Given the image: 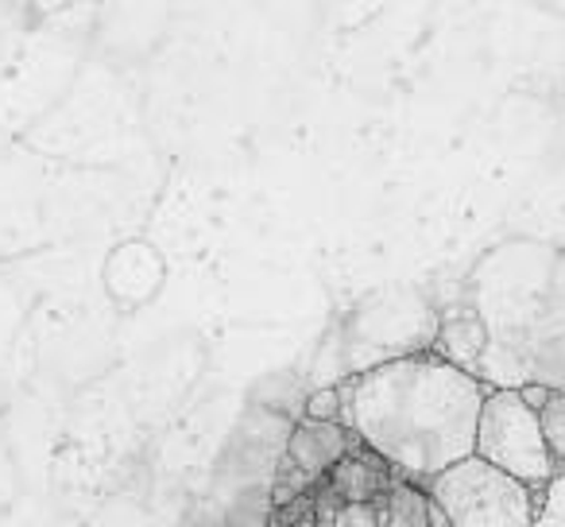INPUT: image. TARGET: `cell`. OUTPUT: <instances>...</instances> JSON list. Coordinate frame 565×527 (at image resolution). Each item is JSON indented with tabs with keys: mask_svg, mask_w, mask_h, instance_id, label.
I'll return each mask as SVG.
<instances>
[{
	"mask_svg": "<svg viewBox=\"0 0 565 527\" xmlns=\"http://www.w3.org/2000/svg\"><path fill=\"white\" fill-rule=\"evenodd\" d=\"M488 388L434 354L380 361L341 384V423L407 485L426 488L477 454Z\"/></svg>",
	"mask_w": 565,
	"mask_h": 527,
	"instance_id": "cell-1",
	"label": "cell"
},
{
	"mask_svg": "<svg viewBox=\"0 0 565 527\" xmlns=\"http://www.w3.org/2000/svg\"><path fill=\"white\" fill-rule=\"evenodd\" d=\"M426 496L449 527H534L539 519V488H526L480 457L434 477Z\"/></svg>",
	"mask_w": 565,
	"mask_h": 527,
	"instance_id": "cell-2",
	"label": "cell"
},
{
	"mask_svg": "<svg viewBox=\"0 0 565 527\" xmlns=\"http://www.w3.org/2000/svg\"><path fill=\"white\" fill-rule=\"evenodd\" d=\"M492 470L523 481L526 488H546L557 473V462L550 457L542 439L539 411H531L519 396V388H495L488 392L484 411L477 423V454Z\"/></svg>",
	"mask_w": 565,
	"mask_h": 527,
	"instance_id": "cell-3",
	"label": "cell"
},
{
	"mask_svg": "<svg viewBox=\"0 0 565 527\" xmlns=\"http://www.w3.org/2000/svg\"><path fill=\"white\" fill-rule=\"evenodd\" d=\"M356 434L349 431L345 423H315V419H299L287 439V454H282V465L299 477H307L310 485H322L338 462H345L356 450Z\"/></svg>",
	"mask_w": 565,
	"mask_h": 527,
	"instance_id": "cell-4",
	"label": "cell"
},
{
	"mask_svg": "<svg viewBox=\"0 0 565 527\" xmlns=\"http://www.w3.org/2000/svg\"><path fill=\"white\" fill-rule=\"evenodd\" d=\"M395 481L399 477L387 470V462H380L369 446L356 442L353 454H349L345 462H338V470H333L322 485L345 504H369V500H380V496L392 493Z\"/></svg>",
	"mask_w": 565,
	"mask_h": 527,
	"instance_id": "cell-5",
	"label": "cell"
},
{
	"mask_svg": "<svg viewBox=\"0 0 565 527\" xmlns=\"http://www.w3.org/2000/svg\"><path fill=\"white\" fill-rule=\"evenodd\" d=\"M315 504H318V512H315L318 527H384L387 524V496L369 500V504H345L326 485H318Z\"/></svg>",
	"mask_w": 565,
	"mask_h": 527,
	"instance_id": "cell-6",
	"label": "cell"
},
{
	"mask_svg": "<svg viewBox=\"0 0 565 527\" xmlns=\"http://www.w3.org/2000/svg\"><path fill=\"white\" fill-rule=\"evenodd\" d=\"M484 341H488V334L477 315H454L441 323L434 357H441V361H449V365H461L465 369V361H472V357L484 349Z\"/></svg>",
	"mask_w": 565,
	"mask_h": 527,
	"instance_id": "cell-7",
	"label": "cell"
},
{
	"mask_svg": "<svg viewBox=\"0 0 565 527\" xmlns=\"http://www.w3.org/2000/svg\"><path fill=\"white\" fill-rule=\"evenodd\" d=\"M430 496L426 488L395 481L387 493V524L384 527H430Z\"/></svg>",
	"mask_w": 565,
	"mask_h": 527,
	"instance_id": "cell-8",
	"label": "cell"
},
{
	"mask_svg": "<svg viewBox=\"0 0 565 527\" xmlns=\"http://www.w3.org/2000/svg\"><path fill=\"white\" fill-rule=\"evenodd\" d=\"M539 426L550 457L557 462V470H565V392H557V388L550 392L546 408L539 411Z\"/></svg>",
	"mask_w": 565,
	"mask_h": 527,
	"instance_id": "cell-9",
	"label": "cell"
},
{
	"mask_svg": "<svg viewBox=\"0 0 565 527\" xmlns=\"http://www.w3.org/2000/svg\"><path fill=\"white\" fill-rule=\"evenodd\" d=\"M302 419H315V423H341V384L310 392L307 408H302Z\"/></svg>",
	"mask_w": 565,
	"mask_h": 527,
	"instance_id": "cell-10",
	"label": "cell"
},
{
	"mask_svg": "<svg viewBox=\"0 0 565 527\" xmlns=\"http://www.w3.org/2000/svg\"><path fill=\"white\" fill-rule=\"evenodd\" d=\"M550 392H554V388H546V384H526V388H519V396H523V403H526L531 411H542V408H546Z\"/></svg>",
	"mask_w": 565,
	"mask_h": 527,
	"instance_id": "cell-11",
	"label": "cell"
},
{
	"mask_svg": "<svg viewBox=\"0 0 565 527\" xmlns=\"http://www.w3.org/2000/svg\"><path fill=\"white\" fill-rule=\"evenodd\" d=\"M291 527H318V519L310 516V519H299V524H291Z\"/></svg>",
	"mask_w": 565,
	"mask_h": 527,
	"instance_id": "cell-12",
	"label": "cell"
}]
</instances>
